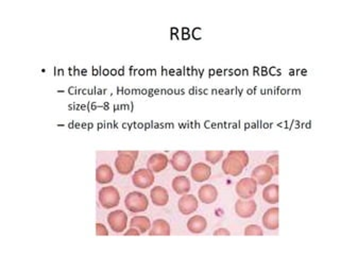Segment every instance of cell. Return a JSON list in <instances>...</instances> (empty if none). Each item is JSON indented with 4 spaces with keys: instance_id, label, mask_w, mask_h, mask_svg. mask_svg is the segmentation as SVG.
Returning a JSON list of instances; mask_svg holds the SVG:
<instances>
[{
    "instance_id": "obj_20",
    "label": "cell",
    "mask_w": 340,
    "mask_h": 255,
    "mask_svg": "<svg viewBox=\"0 0 340 255\" xmlns=\"http://www.w3.org/2000/svg\"><path fill=\"white\" fill-rule=\"evenodd\" d=\"M173 188L178 195H185L191 190V181L185 176H178L173 180Z\"/></svg>"
},
{
    "instance_id": "obj_4",
    "label": "cell",
    "mask_w": 340,
    "mask_h": 255,
    "mask_svg": "<svg viewBox=\"0 0 340 255\" xmlns=\"http://www.w3.org/2000/svg\"><path fill=\"white\" fill-rule=\"evenodd\" d=\"M235 190L240 199H251L257 191V182L253 178H244L236 184Z\"/></svg>"
},
{
    "instance_id": "obj_18",
    "label": "cell",
    "mask_w": 340,
    "mask_h": 255,
    "mask_svg": "<svg viewBox=\"0 0 340 255\" xmlns=\"http://www.w3.org/2000/svg\"><path fill=\"white\" fill-rule=\"evenodd\" d=\"M114 179V172L107 164L100 165L96 170V181L100 184H109Z\"/></svg>"
},
{
    "instance_id": "obj_12",
    "label": "cell",
    "mask_w": 340,
    "mask_h": 255,
    "mask_svg": "<svg viewBox=\"0 0 340 255\" xmlns=\"http://www.w3.org/2000/svg\"><path fill=\"white\" fill-rule=\"evenodd\" d=\"M135 166V160L128 156H119L115 160V167L119 175L127 176L130 175Z\"/></svg>"
},
{
    "instance_id": "obj_26",
    "label": "cell",
    "mask_w": 340,
    "mask_h": 255,
    "mask_svg": "<svg viewBox=\"0 0 340 255\" xmlns=\"http://www.w3.org/2000/svg\"><path fill=\"white\" fill-rule=\"evenodd\" d=\"M267 164L273 168L274 175H279V156H277V154H273V156H270L268 158Z\"/></svg>"
},
{
    "instance_id": "obj_30",
    "label": "cell",
    "mask_w": 340,
    "mask_h": 255,
    "mask_svg": "<svg viewBox=\"0 0 340 255\" xmlns=\"http://www.w3.org/2000/svg\"><path fill=\"white\" fill-rule=\"evenodd\" d=\"M215 236H218V235H226V236H230L231 233L227 230V229H218L214 232Z\"/></svg>"
},
{
    "instance_id": "obj_22",
    "label": "cell",
    "mask_w": 340,
    "mask_h": 255,
    "mask_svg": "<svg viewBox=\"0 0 340 255\" xmlns=\"http://www.w3.org/2000/svg\"><path fill=\"white\" fill-rule=\"evenodd\" d=\"M263 198L267 203L276 204L279 202V185L270 184L264 188Z\"/></svg>"
},
{
    "instance_id": "obj_27",
    "label": "cell",
    "mask_w": 340,
    "mask_h": 255,
    "mask_svg": "<svg viewBox=\"0 0 340 255\" xmlns=\"http://www.w3.org/2000/svg\"><path fill=\"white\" fill-rule=\"evenodd\" d=\"M96 234L98 236H107V235H109V231H107V229H106L104 224L97 223L96 224Z\"/></svg>"
},
{
    "instance_id": "obj_3",
    "label": "cell",
    "mask_w": 340,
    "mask_h": 255,
    "mask_svg": "<svg viewBox=\"0 0 340 255\" xmlns=\"http://www.w3.org/2000/svg\"><path fill=\"white\" fill-rule=\"evenodd\" d=\"M106 221L109 223L111 230L115 233H123L128 225V215L122 209H116V211L107 215Z\"/></svg>"
},
{
    "instance_id": "obj_16",
    "label": "cell",
    "mask_w": 340,
    "mask_h": 255,
    "mask_svg": "<svg viewBox=\"0 0 340 255\" xmlns=\"http://www.w3.org/2000/svg\"><path fill=\"white\" fill-rule=\"evenodd\" d=\"M151 201L155 206H165L169 201V194L166 188L162 186H155L150 191Z\"/></svg>"
},
{
    "instance_id": "obj_28",
    "label": "cell",
    "mask_w": 340,
    "mask_h": 255,
    "mask_svg": "<svg viewBox=\"0 0 340 255\" xmlns=\"http://www.w3.org/2000/svg\"><path fill=\"white\" fill-rule=\"evenodd\" d=\"M119 156H128L134 160H137L138 158V151H118Z\"/></svg>"
},
{
    "instance_id": "obj_14",
    "label": "cell",
    "mask_w": 340,
    "mask_h": 255,
    "mask_svg": "<svg viewBox=\"0 0 340 255\" xmlns=\"http://www.w3.org/2000/svg\"><path fill=\"white\" fill-rule=\"evenodd\" d=\"M262 222L267 230L275 231L279 229V208L272 207L268 209L263 216Z\"/></svg>"
},
{
    "instance_id": "obj_13",
    "label": "cell",
    "mask_w": 340,
    "mask_h": 255,
    "mask_svg": "<svg viewBox=\"0 0 340 255\" xmlns=\"http://www.w3.org/2000/svg\"><path fill=\"white\" fill-rule=\"evenodd\" d=\"M245 166L238 160L228 157L222 162V170L226 175L237 177L243 172Z\"/></svg>"
},
{
    "instance_id": "obj_15",
    "label": "cell",
    "mask_w": 340,
    "mask_h": 255,
    "mask_svg": "<svg viewBox=\"0 0 340 255\" xmlns=\"http://www.w3.org/2000/svg\"><path fill=\"white\" fill-rule=\"evenodd\" d=\"M198 196L200 201L204 204L214 203L217 200L218 191L217 188L212 184H205L199 188Z\"/></svg>"
},
{
    "instance_id": "obj_23",
    "label": "cell",
    "mask_w": 340,
    "mask_h": 255,
    "mask_svg": "<svg viewBox=\"0 0 340 255\" xmlns=\"http://www.w3.org/2000/svg\"><path fill=\"white\" fill-rule=\"evenodd\" d=\"M228 157H231V158H234L236 160H238L241 164H243V165L246 167L248 166V164H249V156H248V153L246 151H230L228 153Z\"/></svg>"
},
{
    "instance_id": "obj_6",
    "label": "cell",
    "mask_w": 340,
    "mask_h": 255,
    "mask_svg": "<svg viewBox=\"0 0 340 255\" xmlns=\"http://www.w3.org/2000/svg\"><path fill=\"white\" fill-rule=\"evenodd\" d=\"M172 165L175 170L177 171H186L190 168L191 164H192V158L191 154L186 151L183 150H179L174 153V156L172 158Z\"/></svg>"
},
{
    "instance_id": "obj_21",
    "label": "cell",
    "mask_w": 340,
    "mask_h": 255,
    "mask_svg": "<svg viewBox=\"0 0 340 255\" xmlns=\"http://www.w3.org/2000/svg\"><path fill=\"white\" fill-rule=\"evenodd\" d=\"M130 227H135L140 234H145L151 227V221L146 216H135L130 220Z\"/></svg>"
},
{
    "instance_id": "obj_8",
    "label": "cell",
    "mask_w": 340,
    "mask_h": 255,
    "mask_svg": "<svg viewBox=\"0 0 340 255\" xmlns=\"http://www.w3.org/2000/svg\"><path fill=\"white\" fill-rule=\"evenodd\" d=\"M198 206H199L198 200H197L196 196L194 195L185 194L179 199L178 207L179 211H180V213H182L183 215H191L195 213L197 209H198Z\"/></svg>"
},
{
    "instance_id": "obj_9",
    "label": "cell",
    "mask_w": 340,
    "mask_h": 255,
    "mask_svg": "<svg viewBox=\"0 0 340 255\" xmlns=\"http://www.w3.org/2000/svg\"><path fill=\"white\" fill-rule=\"evenodd\" d=\"M256 202L254 200H237L235 203V212L241 218L252 217L256 212Z\"/></svg>"
},
{
    "instance_id": "obj_29",
    "label": "cell",
    "mask_w": 340,
    "mask_h": 255,
    "mask_svg": "<svg viewBox=\"0 0 340 255\" xmlns=\"http://www.w3.org/2000/svg\"><path fill=\"white\" fill-rule=\"evenodd\" d=\"M124 235H126V236H130V235L138 236V235H140V232L137 229H135V227H131L130 230H128L126 233H124Z\"/></svg>"
},
{
    "instance_id": "obj_17",
    "label": "cell",
    "mask_w": 340,
    "mask_h": 255,
    "mask_svg": "<svg viewBox=\"0 0 340 255\" xmlns=\"http://www.w3.org/2000/svg\"><path fill=\"white\" fill-rule=\"evenodd\" d=\"M208 221L201 215L193 216L191 219L187 221V230L193 234H200L207 230Z\"/></svg>"
},
{
    "instance_id": "obj_2",
    "label": "cell",
    "mask_w": 340,
    "mask_h": 255,
    "mask_svg": "<svg viewBox=\"0 0 340 255\" xmlns=\"http://www.w3.org/2000/svg\"><path fill=\"white\" fill-rule=\"evenodd\" d=\"M98 199L101 206L105 209L116 207L120 202V195L118 189L114 186H105L99 190Z\"/></svg>"
},
{
    "instance_id": "obj_25",
    "label": "cell",
    "mask_w": 340,
    "mask_h": 255,
    "mask_svg": "<svg viewBox=\"0 0 340 255\" xmlns=\"http://www.w3.org/2000/svg\"><path fill=\"white\" fill-rule=\"evenodd\" d=\"M264 234L262 227L256 224H250L246 226L245 235L246 236H262Z\"/></svg>"
},
{
    "instance_id": "obj_10",
    "label": "cell",
    "mask_w": 340,
    "mask_h": 255,
    "mask_svg": "<svg viewBox=\"0 0 340 255\" xmlns=\"http://www.w3.org/2000/svg\"><path fill=\"white\" fill-rule=\"evenodd\" d=\"M169 163V160L166 154L164 153H154L149 158L147 162V167L153 174H158V172L163 171Z\"/></svg>"
},
{
    "instance_id": "obj_19",
    "label": "cell",
    "mask_w": 340,
    "mask_h": 255,
    "mask_svg": "<svg viewBox=\"0 0 340 255\" xmlns=\"http://www.w3.org/2000/svg\"><path fill=\"white\" fill-rule=\"evenodd\" d=\"M170 233H172L170 224L164 219L154 220L151 230H149V235L151 236H168Z\"/></svg>"
},
{
    "instance_id": "obj_1",
    "label": "cell",
    "mask_w": 340,
    "mask_h": 255,
    "mask_svg": "<svg viewBox=\"0 0 340 255\" xmlns=\"http://www.w3.org/2000/svg\"><path fill=\"white\" fill-rule=\"evenodd\" d=\"M124 205L131 213H141L147 211L149 206L148 198L139 191H132L124 199Z\"/></svg>"
},
{
    "instance_id": "obj_11",
    "label": "cell",
    "mask_w": 340,
    "mask_h": 255,
    "mask_svg": "<svg viewBox=\"0 0 340 255\" xmlns=\"http://www.w3.org/2000/svg\"><path fill=\"white\" fill-rule=\"evenodd\" d=\"M212 175V168L205 163H198L192 167L191 176L195 182L202 183V182L210 179Z\"/></svg>"
},
{
    "instance_id": "obj_5",
    "label": "cell",
    "mask_w": 340,
    "mask_h": 255,
    "mask_svg": "<svg viewBox=\"0 0 340 255\" xmlns=\"http://www.w3.org/2000/svg\"><path fill=\"white\" fill-rule=\"evenodd\" d=\"M132 182L134 186L141 189H146L151 187L154 183V175L148 168H141L134 172L132 177Z\"/></svg>"
},
{
    "instance_id": "obj_7",
    "label": "cell",
    "mask_w": 340,
    "mask_h": 255,
    "mask_svg": "<svg viewBox=\"0 0 340 255\" xmlns=\"http://www.w3.org/2000/svg\"><path fill=\"white\" fill-rule=\"evenodd\" d=\"M273 176V168L270 165H268V164L258 165L252 170V178L257 182V184L261 185L267 184L268 182H270Z\"/></svg>"
},
{
    "instance_id": "obj_24",
    "label": "cell",
    "mask_w": 340,
    "mask_h": 255,
    "mask_svg": "<svg viewBox=\"0 0 340 255\" xmlns=\"http://www.w3.org/2000/svg\"><path fill=\"white\" fill-rule=\"evenodd\" d=\"M223 151H207L205 152V160L212 165H216V164L222 159Z\"/></svg>"
}]
</instances>
